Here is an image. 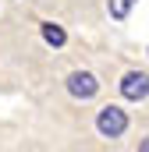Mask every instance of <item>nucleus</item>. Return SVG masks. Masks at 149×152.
I'll list each match as a JSON object with an SVG mask.
<instances>
[{"label":"nucleus","mask_w":149,"mask_h":152,"mask_svg":"<svg viewBox=\"0 0 149 152\" xmlns=\"http://www.w3.org/2000/svg\"><path fill=\"white\" fill-rule=\"evenodd\" d=\"M96 131H100L103 138H121V134L128 131V113H124L121 106H103L100 117H96Z\"/></svg>","instance_id":"f257e3e1"},{"label":"nucleus","mask_w":149,"mask_h":152,"mask_svg":"<svg viewBox=\"0 0 149 152\" xmlns=\"http://www.w3.org/2000/svg\"><path fill=\"white\" fill-rule=\"evenodd\" d=\"M121 96L131 99V103L146 99V96H149V75H146V71H128V75L121 78Z\"/></svg>","instance_id":"f03ea898"},{"label":"nucleus","mask_w":149,"mask_h":152,"mask_svg":"<svg viewBox=\"0 0 149 152\" xmlns=\"http://www.w3.org/2000/svg\"><path fill=\"white\" fill-rule=\"evenodd\" d=\"M68 92H71L74 99H92L100 92V81H96V75H89V71H74L68 78Z\"/></svg>","instance_id":"7ed1b4c3"},{"label":"nucleus","mask_w":149,"mask_h":152,"mask_svg":"<svg viewBox=\"0 0 149 152\" xmlns=\"http://www.w3.org/2000/svg\"><path fill=\"white\" fill-rule=\"evenodd\" d=\"M43 39H46L50 46H64V42H68L64 28H60V25H53V21H43Z\"/></svg>","instance_id":"20e7f679"},{"label":"nucleus","mask_w":149,"mask_h":152,"mask_svg":"<svg viewBox=\"0 0 149 152\" xmlns=\"http://www.w3.org/2000/svg\"><path fill=\"white\" fill-rule=\"evenodd\" d=\"M131 4H135V0H110V18L124 21V18H128V11H131Z\"/></svg>","instance_id":"39448f33"},{"label":"nucleus","mask_w":149,"mask_h":152,"mask_svg":"<svg viewBox=\"0 0 149 152\" xmlns=\"http://www.w3.org/2000/svg\"><path fill=\"white\" fill-rule=\"evenodd\" d=\"M139 149H142V152H149V138H146V142H142V145H139Z\"/></svg>","instance_id":"423d86ee"}]
</instances>
